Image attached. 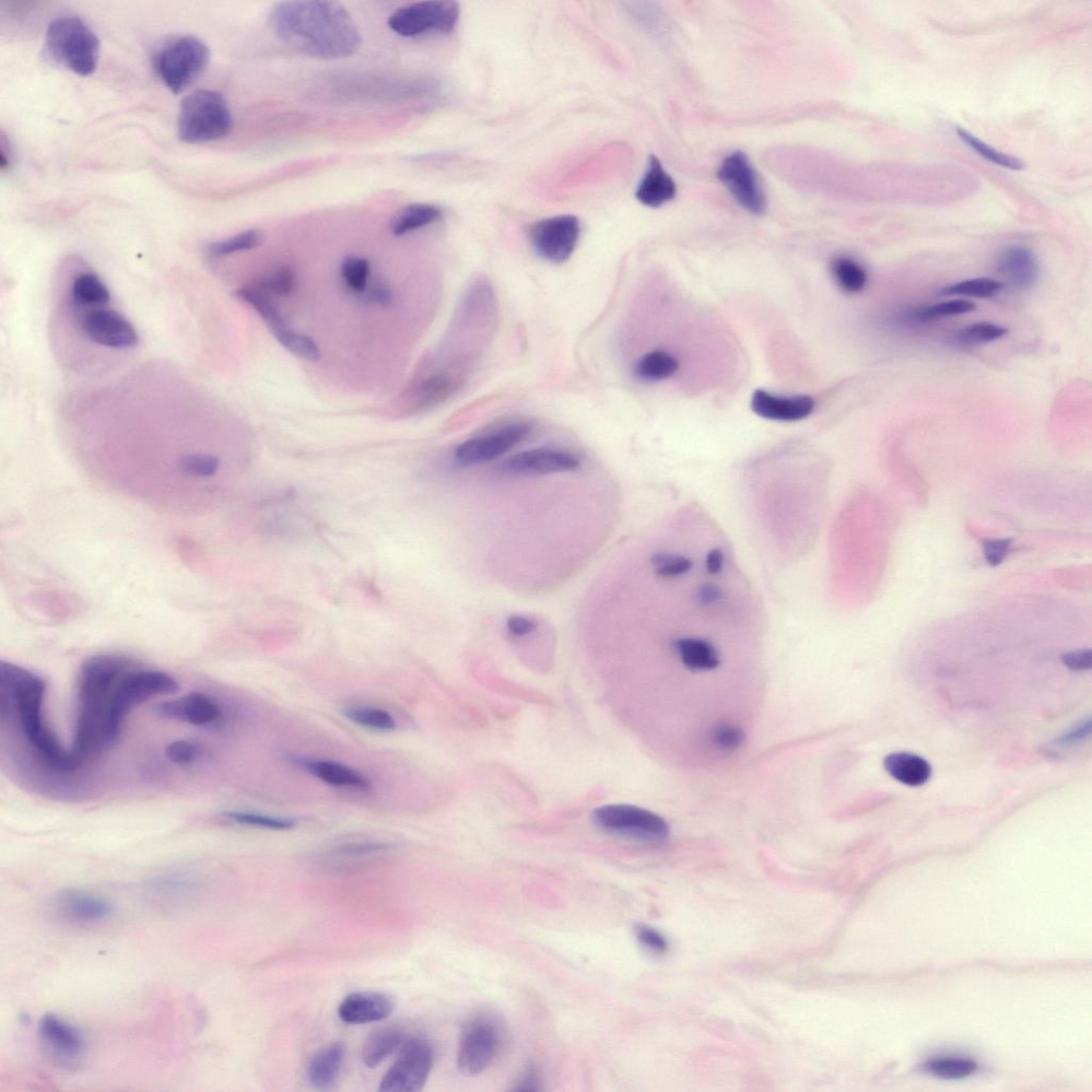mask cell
I'll use <instances>...</instances> for the list:
<instances>
[{
	"label": "cell",
	"instance_id": "obj_47",
	"mask_svg": "<svg viewBox=\"0 0 1092 1092\" xmlns=\"http://www.w3.org/2000/svg\"><path fill=\"white\" fill-rule=\"evenodd\" d=\"M370 262L366 258L349 256L342 265V277L347 286L355 292L367 290L370 276Z\"/></svg>",
	"mask_w": 1092,
	"mask_h": 1092
},
{
	"label": "cell",
	"instance_id": "obj_41",
	"mask_svg": "<svg viewBox=\"0 0 1092 1092\" xmlns=\"http://www.w3.org/2000/svg\"><path fill=\"white\" fill-rule=\"evenodd\" d=\"M264 241L265 235L261 230H249L235 235L228 240L209 244L207 254L213 258L225 257L234 253L256 249Z\"/></svg>",
	"mask_w": 1092,
	"mask_h": 1092
},
{
	"label": "cell",
	"instance_id": "obj_10",
	"mask_svg": "<svg viewBox=\"0 0 1092 1092\" xmlns=\"http://www.w3.org/2000/svg\"><path fill=\"white\" fill-rule=\"evenodd\" d=\"M434 1062L431 1044L421 1038L406 1040L398 1058L379 1085L381 1092H418L425 1086Z\"/></svg>",
	"mask_w": 1092,
	"mask_h": 1092
},
{
	"label": "cell",
	"instance_id": "obj_49",
	"mask_svg": "<svg viewBox=\"0 0 1092 1092\" xmlns=\"http://www.w3.org/2000/svg\"><path fill=\"white\" fill-rule=\"evenodd\" d=\"M201 754V749L191 742L181 739V741H174L166 748V756L176 765H190Z\"/></svg>",
	"mask_w": 1092,
	"mask_h": 1092
},
{
	"label": "cell",
	"instance_id": "obj_42",
	"mask_svg": "<svg viewBox=\"0 0 1092 1092\" xmlns=\"http://www.w3.org/2000/svg\"><path fill=\"white\" fill-rule=\"evenodd\" d=\"M273 333L278 342L291 355L311 362L321 359L319 345L311 337L292 331L286 326L276 328Z\"/></svg>",
	"mask_w": 1092,
	"mask_h": 1092
},
{
	"label": "cell",
	"instance_id": "obj_11",
	"mask_svg": "<svg viewBox=\"0 0 1092 1092\" xmlns=\"http://www.w3.org/2000/svg\"><path fill=\"white\" fill-rule=\"evenodd\" d=\"M500 1044L499 1026L491 1019L478 1017L468 1021L458 1047V1068L467 1076L483 1073L495 1061Z\"/></svg>",
	"mask_w": 1092,
	"mask_h": 1092
},
{
	"label": "cell",
	"instance_id": "obj_16",
	"mask_svg": "<svg viewBox=\"0 0 1092 1092\" xmlns=\"http://www.w3.org/2000/svg\"><path fill=\"white\" fill-rule=\"evenodd\" d=\"M581 466L579 457L554 449H534L516 454L497 467V473L506 477L542 476L577 471Z\"/></svg>",
	"mask_w": 1092,
	"mask_h": 1092
},
{
	"label": "cell",
	"instance_id": "obj_52",
	"mask_svg": "<svg viewBox=\"0 0 1092 1092\" xmlns=\"http://www.w3.org/2000/svg\"><path fill=\"white\" fill-rule=\"evenodd\" d=\"M637 937L641 944L653 950V952L662 953L667 949L666 939L649 927H639Z\"/></svg>",
	"mask_w": 1092,
	"mask_h": 1092
},
{
	"label": "cell",
	"instance_id": "obj_46",
	"mask_svg": "<svg viewBox=\"0 0 1092 1092\" xmlns=\"http://www.w3.org/2000/svg\"><path fill=\"white\" fill-rule=\"evenodd\" d=\"M925 1068L935 1076L956 1079L976 1073L979 1066L976 1062L967 1059L944 1058L934 1060L927 1064Z\"/></svg>",
	"mask_w": 1092,
	"mask_h": 1092
},
{
	"label": "cell",
	"instance_id": "obj_21",
	"mask_svg": "<svg viewBox=\"0 0 1092 1092\" xmlns=\"http://www.w3.org/2000/svg\"><path fill=\"white\" fill-rule=\"evenodd\" d=\"M996 272L1017 290H1028L1039 281L1040 267L1034 252L1025 245L1004 248L996 258Z\"/></svg>",
	"mask_w": 1092,
	"mask_h": 1092
},
{
	"label": "cell",
	"instance_id": "obj_5",
	"mask_svg": "<svg viewBox=\"0 0 1092 1092\" xmlns=\"http://www.w3.org/2000/svg\"><path fill=\"white\" fill-rule=\"evenodd\" d=\"M231 110L225 98L213 90H197L181 104L178 131L187 144H206L232 131Z\"/></svg>",
	"mask_w": 1092,
	"mask_h": 1092
},
{
	"label": "cell",
	"instance_id": "obj_25",
	"mask_svg": "<svg viewBox=\"0 0 1092 1092\" xmlns=\"http://www.w3.org/2000/svg\"><path fill=\"white\" fill-rule=\"evenodd\" d=\"M677 196V184L659 158L652 155L647 171L636 191V198L644 206L657 208L673 201Z\"/></svg>",
	"mask_w": 1092,
	"mask_h": 1092
},
{
	"label": "cell",
	"instance_id": "obj_28",
	"mask_svg": "<svg viewBox=\"0 0 1092 1092\" xmlns=\"http://www.w3.org/2000/svg\"><path fill=\"white\" fill-rule=\"evenodd\" d=\"M406 1041L405 1030L401 1026H386L372 1032L364 1043L362 1060L369 1068L382 1064Z\"/></svg>",
	"mask_w": 1092,
	"mask_h": 1092
},
{
	"label": "cell",
	"instance_id": "obj_24",
	"mask_svg": "<svg viewBox=\"0 0 1092 1092\" xmlns=\"http://www.w3.org/2000/svg\"><path fill=\"white\" fill-rule=\"evenodd\" d=\"M673 649L678 661L688 672L710 673L721 665V656L716 645L701 636H684L674 640Z\"/></svg>",
	"mask_w": 1092,
	"mask_h": 1092
},
{
	"label": "cell",
	"instance_id": "obj_44",
	"mask_svg": "<svg viewBox=\"0 0 1092 1092\" xmlns=\"http://www.w3.org/2000/svg\"><path fill=\"white\" fill-rule=\"evenodd\" d=\"M957 135L962 143L966 144L973 151H976L980 156L997 164V166L1012 170H1021L1025 167L1024 162L1020 159L1007 155L1000 151H996L964 128H958Z\"/></svg>",
	"mask_w": 1092,
	"mask_h": 1092
},
{
	"label": "cell",
	"instance_id": "obj_50",
	"mask_svg": "<svg viewBox=\"0 0 1092 1092\" xmlns=\"http://www.w3.org/2000/svg\"><path fill=\"white\" fill-rule=\"evenodd\" d=\"M1013 542L1011 539H992L983 545V556L988 565L996 567L1011 553Z\"/></svg>",
	"mask_w": 1092,
	"mask_h": 1092
},
{
	"label": "cell",
	"instance_id": "obj_4",
	"mask_svg": "<svg viewBox=\"0 0 1092 1092\" xmlns=\"http://www.w3.org/2000/svg\"><path fill=\"white\" fill-rule=\"evenodd\" d=\"M46 52L53 61L80 76L96 72L100 40L87 23L76 17L54 20L46 32Z\"/></svg>",
	"mask_w": 1092,
	"mask_h": 1092
},
{
	"label": "cell",
	"instance_id": "obj_33",
	"mask_svg": "<svg viewBox=\"0 0 1092 1092\" xmlns=\"http://www.w3.org/2000/svg\"><path fill=\"white\" fill-rule=\"evenodd\" d=\"M679 364L669 352L656 350L638 360L635 367L637 377L647 381H662L672 378L678 371Z\"/></svg>",
	"mask_w": 1092,
	"mask_h": 1092
},
{
	"label": "cell",
	"instance_id": "obj_39",
	"mask_svg": "<svg viewBox=\"0 0 1092 1092\" xmlns=\"http://www.w3.org/2000/svg\"><path fill=\"white\" fill-rule=\"evenodd\" d=\"M832 275L838 285L849 293H859L867 285L868 276L864 267L848 256H840L832 262Z\"/></svg>",
	"mask_w": 1092,
	"mask_h": 1092
},
{
	"label": "cell",
	"instance_id": "obj_36",
	"mask_svg": "<svg viewBox=\"0 0 1092 1092\" xmlns=\"http://www.w3.org/2000/svg\"><path fill=\"white\" fill-rule=\"evenodd\" d=\"M343 715L352 723L377 732H392L397 723L394 716L383 709L367 706L348 707Z\"/></svg>",
	"mask_w": 1092,
	"mask_h": 1092
},
{
	"label": "cell",
	"instance_id": "obj_1",
	"mask_svg": "<svg viewBox=\"0 0 1092 1092\" xmlns=\"http://www.w3.org/2000/svg\"><path fill=\"white\" fill-rule=\"evenodd\" d=\"M269 25L291 50L314 58H347L362 44L354 18L334 2L280 3L269 16Z\"/></svg>",
	"mask_w": 1092,
	"mask_h": 1092
},
{
	"label": "cell",
	"instance_id": "obj_18",
	"mask_svg": "<svg viewBox=\"0 0 1092 1092\" xmlns=\"http://www.w3.org/2000/svg\"><path fill=\"white\" fill-rule=\"evenodd\" d=\"M396 1002L390 994L378 991L356 992L345 997L338 1007V1017L346 1025L379 1023L395 1011Z\"/></svg>",
	"mask_w": 1092,
	"mask_h": 1092
},
{
	"label": "cell",
	"instance_id": "obj_12",
	"mask_svg": "<svg viewBox=\"0 0 1092 1092\" xmlns=\"http://www.w3.org/2000/svg\"><path fill=\"white\" fill-rule=\"evenodd\" d=\"M719 180L736 202L750 214L761 216L767 210V197L759 175L742 151L727 155L718 171Z\"/></svg>",
	"mask_w": 1092,
	"mask_h": 1092
},
{
	"label": "cell",
	"instance_id": "obj_38",
	"mask_svg": "<svg viewBox=\"0 0 1092 1092\" xmlns=\"http://www.w3.org/2000/svg\"><path fill=\"white\" fill-rule=\"evenodd\" d=\"M237 296L250 305L262 317L263 321L272 328V331L285 326L284 320L282 319L275 303L270 299V295L257 285L241 287L237 291Z\"/></svg>",
	"mask_w": 1092,
	"mask_h": 1092
},
{
	"label": "cell",
	"instance_id": "obj_37",
	"mask_svg": "<svg viewBox=\"0 0 1092 1092\" xmlns=\"http://www.w3.org/2000/svg\"><path fill=\"white\" fill-rule=\"evenodd\" d=\"M394 845L389 842L380 841H350L342 843L334 847L330 851V856L333 860L342 861H359L374 856H379L393 851Z\"/></svg>",
	"mask_w": 1092,
	"mask_h": 1092
},
{
	"label": "cell",
	"instance_id": "obj_40",
	"mask_svg": "<svg viewBox=\"0 0 1092 1092\" xmlns=\"http://www.w3.org/2000/svg\"><path fill=\"white\" fill-rule=\"evenodd\" d=\"M1008 332V328L1001 325L979 322L961 328L954 334V340L964 346H981L994 343L1004 338Z\"/></svg>",
	"mask_w": 1092,
	"mask_h": 1092
},
{
	"label": "cell",
	"instance_id": "obj_7",
	"mask_svg": "<svg viewBox=\"0 0 1092 1092\" xmlns=\"http://www.w3.org/2000/svg\"><path fill=\"white\" fill-rule=\"evenodd\" d=\"M593 824L609 835L643 843H664L671 836L667 821L650 809L632 805H605L592 813Z\"/></svg>",
	"mask_w": 1092,
	"mask_h": 1092
},
{
	"label": "cell",
	"instance_id": "obj_53",
	"mask_svg": "<svg viewBox=\"0 0 1092 1092\" xmlns=\"http://www.w3.org/2000/svg\"><path fill=\"white\" fill-rule=\"evenodd\" d=\"M1063 663L1072 671H1086L1091 667V651L1079 650L1063 656Z\"/></svg>",
	"mask_w": 1092,
	"mask_h": 1092
},
{
	"label": "cell",
	"instance_id": "obj_20",
	"mask_svg": "<svg viewBox=\"0 0 1092 1092\" xmlns=\"http://www.w3.org/2000/svg\"><path fill=\"white\" fill-rule=\"evenodd\" d=\"M156 712L163 719L196 726L211 725L222 718L218 704L202 692H191L181 698L160 703Z\"/></svg>",
	"mask_w": 1092,
	"mask_h": 1092
},
{
	"label": "cell",
	"instance_id": "obj_27",
	"mask_svg": "<svg viewBox=\"0 0 1092 1092\" xmlns=\"http://www.w3.org/2000/svg\"><path fill=\"white\" fill-rule=\"evenodd\" d=\"M886 771L896 781L913 786H922L932 778V766L924 758L909 753L889 755L884 762Z\"/></svg>",
	"mask_w": 1092,
	"mask_h": 1092
},
{
	"label": "cell",
	"instance_id": "obj_34",
	"mask_svg": "<svg viewBox=\"0 0 1092 1092\" xmlns=\"http://www.w3.org/2000/svg\"><path fill=\"white\" fill-rule=\"evenodd\" d=\"M1005 284L1002 281L991 278H976L968 279L957 282L952 285H948L940 289L939 293L941 296H957V297H971L978 299H989L1004 289Z\"/></svg>",
	"mask_w": 1092,
	"mask_h": 1092
},
{
	"label": "cell",
	"instance_id": "obj_22",
	"mask_svg": "<svg viewBox=\"0 0 1092 1092\" xmlns=\"http://www.w3.org/2000/svg\"><path fill=\"white\" fill-rule=\"evenodd\" d=\"M290 761L311 776L334 788L359 792H369L372 789V783L366 774L342 763L298 756H290Z\"/></svg>",
	"mask_w": 1092,
	"mask_h": 1092
},
{
	"label": "cell",
	"instance_id": "obj_3",
	"mask_svg": "<svg viewBox=\"0 0 1092 1092\" xmlns=\"http://www.w3.org/2000/svg\"><path fill=\"white\" fill-rule=\"evenodd\" d=\"M133 667L124 657L102 654L90 657L81 666L78 690V718L72 747L84 765L116 742L109 709L112 691L122 676Z\"/></svg>",
	"mask_w": 1092,
	"mask_h": 1092
},
{
	"label": "cell",
	"instance_id": "obj_55",
	"mask_svg": "<svg viewBox=\"0 0 1092 1092\" xmlns=\"http://www.w3.org/2000/svg\"><path fill=\"white\" fill-rule=\"evenodd\" d=\"M516 1089H518V1090H537L538 1089V1083L536 1081L535 1074L533 1073V1071L528 1072L526 1074V1076H524L521 1079L519 1087L516 1088Z\"/></svg>",
	"mask_w": 1092,
	"mask_h": 1092
},
{
	"label": "cell",
	"instance_id": "obj_15",
	"mask_svg": "<svg viewBox=\"0 0 1092 1092\" xmlns=\"http://www.w3.org/2000/svg\"><path fill=\"white\" fill-rule=\"evenodd\" d=\"M38 1036L42 1048L52 1063L58 1067H77L86 1052V1039L73 1025L54 1014L43 1016L38 1024Z\"/></svg>",
	"mask_w": 1092,
	"mask_h": 1092
},
{
	"label": "cell",
	"instance_id": "obj_9",
	"mask_svg": "<svg viewBox=\"0 0 1092 1092\" xmlns=\"http://www.w3.org/2000/svg\"><path fill=\"white\" fill-rule=\"evenodd\" d=\"M460 6L456 2H421L399 8L389 20V27L405 38L427 33L449 34L459 22Z\"/></svg>",
	"mask_w": 1092,
	"mask_h": 1092
},
{
	"label": "cell",
	"instance_id": "obj_8",
	"mask_svg": "<svg viewBox=\"0 0 1092 1092\" xmlns=\"http://www.w3.org/2000/svg\"><path fill=\"white\" fill-rule=\"evenodd\" d=\"M179 689L176 680L166 673L132 667L122 676L112 691L109 719L119 736L129 711L152 698L173 694Z\"/></svg>",
	"mask_w": 1092,
	"mask_h": 1092
},
{
	"label": "cell",
	"instance_id": "obj_14",
	"mask_svg": "<svg viewBox=\"0 0 1092 1092\" xmlns=\"http://www.w3.org/2000/svg\"><path fill=\"white\" fill-rule=\"evenodd\" d=\"M581 238L580 220L561 215L540 220L531 227L530 239L535 251L550 263L561 264L577 249Z\"/></svg>",
	"mask_w": 1092,
	"mask_h": 1092
},
{
	"label": "cell",
	"instance_id": "obj_35",
	"mask_svg": "<svg viewBox=\"0 0 1092 1092\" xmlns=\"http://www.w3.org/2000/svg\"><path fill=\"white\" fill-rule=\"evenodd\" d=\"M221 816L233 824L257 829L288 831L297 826V820L290 817L239 811V809H229V811L221 813Z\"/></svg>",
	"mask_w": 1092,
	"mask_h": 1092
},
{
	"label": "cell",
	"instance_id": "obj_29",
	"mask_svg": "<svg viewBox=\"0 0 1092 1092\" xmlns=\"http://www.w3.org/2000/svg\"><path fill=\"white\" fill-rule=\"evenodd\" d=\"M199 886L201 879L193 872H172L152 880L149 891L153 896L164 900L191 896Z\"/></svg>",
	"mask_w": 1092,
	"mask_h": 1092
},
{
	"label": "cell",
	"instance_id": "obj_51",
	"mask_svg": "<svg viewBox=\"0 0 1092 1092\" xmlns=\"http://www.w3.org/2000/svg\"><path fill=\"white\" fill-rule=\"evenodd\" d=\"M537 629V621L526 616H511L507 620V631L512 638H524Z\"/></svg>",
	"mask_w": 1092,
	"mask_h": 1092
},
{
	"label": "cell",
	"instance_id": "obj_32",
	"mask_svg": "<svg viewBox=\"0 0 1092 1092\" xmlns=\"http://www.w3.org/2000/svg\"><path fill=\"white\" fill-rule=\"evenodd\" d=\"M459 381L449 372L433 373L416 390V407L430 408L441 404L459 387Z\"/></svg>",
	"mask_w": 1092,
	"mask_h": 1092
},
{
	"label": "cell",
	"instance_id": "obj_17",
	"mask_svg": "<svg viewBox=\"0 0 1092 1092\" xmlns=\"http://www.w3.org/2000/svg\"><path fill=\"white\" fill-rule=\"evenodd\" d=\"M78 326L92 343L100 346L122 350L135 348L139 342L135 327L115 311H88L80 317Z\"/></svg>",
	"mask_w": 1092,
	"mask_h": 1092
},
{
	"label": "cell",
	"instance_id": "obj_43",
	"mask_svg": "<svg viewBox=\"0 0 1092 1092\" xmlns=\"http://www.w3.org/2000/svg\"><path fill=\"white\" fill-rule=\"evenodd\" d=\"M977 310L976 303L969 300H949L915 310L912 319L920 323H929L949 319L960 315L970 314Z\"/></svg>",
	"mask_w": 1092,
	"mask_h": 1092
},
{
	"label": "cell",
	"instance_id": "obj_31",
	"mask_svg": "<svg viewBox=\"0 0 1092 1092\" xmlns=\"http://www.w3.org/2000/svg\"><path fill=\"white\" fill-rule=\"evenodd\" d=\"M70 298L78 307H101L110 301V291L93 273H82L73 280Z\"/></svg>",
	"mask_w": 1092,
	"mask_h": 1092
},
{
	"label": "cell",
	"instance_id": "obj_26",
	"mask_svg": "<svg viewBox=\"0 0 1092 1092\" xmlns=\"http://www.w3.org/2000/svg\"><path fill=\"white\" fill-rule=\"evenodd\" d=\"M345 1056L343 1043L328 1044L317 1052L308 1067V1081L316 1089L331 1088L337 1081Z\"/></svg>",
	"mask_w": 1092,
	"mask_h": 1092
},
{
	"label": "cell",
	"instance_id": "obj_13",
	"mask_svg": "<svg viewBox=\"0 0 1092 1092\" xmlns=\"http://www.w3.org/2000/svg\"><path fill=\"white\" fill-rule=\"evenodd\" d=\"M532 431L530 422H511L458 446L455 461L461 467H469L497 460L527 439Z\"/></svg>",
	"mask_w": 1092,
	"mask_h": 1092
},
{
	"label": "cell",
	"instance_id": "obj_45",
	"mask_svg": "<svg viewBox=\"0 0 1092 1092\" xmlns=\"http://www.w3.org/2000/svg\"><path fill=\"white\" fill-rule=\"evenodd\" d=\"M709 741L720 753L732 754L745 744L746 733L734 723H720L710 731Z\"/></svg>",
	"mask_w": 1092,
	"mask_h": 1092
},
{
	"label": "cell",
	"instance_id": "obj_23",
	"mask_svg": "<svg viewBox=\"0 0 1092 1092\" xmlns=\"http://www.w3.org/2000/svg\"><path fill=\"white\" fill-rule=\"evenodd\" d=\"M754 413L769 420L798 421L811 415L815 403L809 396L781 397L758 390L751 399Z\"/></svg>",
	"mask_w": 1092,
	"mask_h": 1092
},
{
	"label": "cell",
	"instance_id": "obj_19",
	"mask_svg": "<svg viewBox=\"0 0 1092 1092\" xmlns=\"http://www.w3.org/2000/svg\"><path fill=\"white\" fill-rule=\"evenodd\" d=\"M56 912L68 922L96 924L109 919L113 905L102 896L86 891H65L55 900Z\"/></svg>",
	"mask_w": 1092,
	"mask_h": 1092
},
{
	"label": "cell",
	"instance_id": "obj_54",
	"mask_svg": "<svg viewBox=\"0 0 1092 1092\" xmlns=\"http://www.w3.org/2000/svg\"><path fill=\"white\" fill-rule=\"evenodd\" d=\"M370 299L380 305H390L393 302V292L384 285L374 286L370 293Z\"/></svg>",
	"mask_w": 1092,
	"mask_h": 1092
},
{
	"label": "cell",
	"instance_id": "obj_2",
	"mask_svg": "<svg viewBox=\"0 0 1092 1092\" xmlns=\"http://www.w3.org/2000/svg\"><path fill=\"white\" fill-rule=\"evenodd\" d=\"M44 680L21 666L0 663V713L2 720L15 718L34 754L47 767L70 772L81 763L72 749H66L47 726L43 715Z\"/></svg>",
	"mask_w": 1092,
	"mask_h": 1092
},
{
	"label": "cell",
	"instance_id": "obj_6",
	"mask_svg": "<svg viewBox=\"0 0 1092 1092\" xmlns=\"http://www.w3.org/2000/svg\"><path fill=\"white\" fill-rule=\"evenodd\" d=\"M209 57L204 42L193 35H180L158 47L153 65L163 84L173 93L180 94L202 74Z\"/></svg>",
	"mask_w": 1092,
	"mask_h": 1092
},
{
	"label": "cell",
	"instance_id": "obj_30",
	"mask_svg": "<svg viewBox=\"0 0 1092 1092\" xmlns=\"http://www.w3.org/2000/svg\"><path fill=\"white\" fill-rule=\"evenodd\" d=\"M442 216L443 210L437 205L428 203L410 204L399 210L394 216L391 230L395 237H403V235L432 225V223L439 221Z\"/></svg>",
	"mask_w": 1092,
	"mask_h": 1092
},
{
	"label": "cell",
	"instance_id": "obj_48",
	"mask_svg": "<svg viewBox=\"0 0 1092 1092\" xmlns=\"http://www.w3.org/2000/svg\"><path fill=\"white\" fill-rule=\"evenodd\" d=\"M255 285L267 292L268 295L285 297L289 296L295 289V276L288 267H279Z\"/></svg>",
	"mask_w": 1092,
	"mask_h": 1092
}]
</instances>
